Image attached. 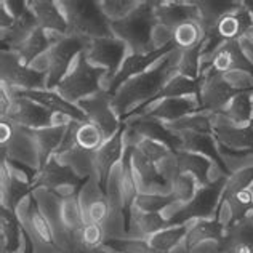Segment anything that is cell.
I'll return each instance as SVG.
<instances>
[{
	"label": "cell",
	"mask_w": 253,
	"mask_h": 253,
	"mask_svg": "<svg viewBox=\"0 0 253 253\" xmlns=\"http://www.w3.org/2000/svg\"><path fill=\"white\" fill-rule=\"evenodd\" d=\"M181 50H173L164 56L162 63L151 72H143L126 81L112 96V108L124 122V119L141 116L151 103H154L159 95L169 84L171 74L178 72L181 61Z\"/></svg>",
	"instance_id": "cell-1"
},
{
	"label": "cell",
	"mask_w": 253,
	"mask_h": 253,
	"mask_svg": "<svg viewBox=\"0 0 253 253\" xmlns=\"http://www.w3.org/2000/svg\"><path fill=\"white\" fill-rule=\"evenodd\" d=\"M156 23V2H141L126 16L112 19L111 29L112 34L135 51V55H144L156 50L151 42V32Z\"/></svg>",
	"instance_id": "cell-2"
},
{
	"label": "cell",
	"mask_w": 253,
	"mask_h": 253,
	"mask_svg": "<svg viewBox=\"0 0 253 253\" xmlns=\"http://www.w3.org/2000/svg\"><path fill=\"white\" fill-rule=\"evenodd\" d=\"M59 5L66 6L68 34L82 36L90 41L114 37L111 19L99 8L101 3L93 0H74V2H61Z\"/></svg>",
	"instance_id": "cell-3"
},
{
	"label": "cell",
	"mask_w": 253,
	"mask_h": 253,
	"mask_svg": "<svg viewBox=\"0 0 253 253\" xmlns=\"http://www.w3.org/2000/svg\"><path fill=\"white\" fill-rule=\"evenodd\" d=\"M228 176L221 175L210 184L199 188L194 197L183 205L178 211H175L170 218H167L171 226H184L186 221L192 218L199 219H215L221 204V197L226 188Z\"/></svg>",
	"instance_id": "cell-4"
},
{
	"label": "cell",
	"mask_w": 253,
	"mask_h": 253,
	"mask_svg": "<svg viewBox=\"0 0 253 253\" xmlns=\"http://www.w3.org/2000/svg\"><path fill=\"white\" fill-rule=\"evenodd\" d=\"M90 178L76 175V171L71 169V165L59 164L58 159L53 156L43 165V169L39 171V176L34 183V189L43 188L45 191L51 192L59 199L79 197Z\"/></svg>",
	"instance_id": "cell-5"
},
{
	"label": "cell",
	"mask_w": 253,
	"mask_h": 253,
	"mask_svg": "<svg viewBox=\"0 0 253 253\" xmlns=\"http://www.w3.org/2000/svg\"><path fill=\"white\" fill-rule=\"evenodd\" d=\"M85 51L81 53L72 72H69L56 86L59 95L68 99L69 103L82 101V98L101 91L99 90V77L103 76L104 69L91 66Z\"/></svg>",
	"instance_id": "cell-6"
},
{
	"label": "cell",
	"mask_w": 253,
	"mask_h": 253,
	"mask_svg": "<svg viewBox=\"0 0 253 253\" xmlns=\"http://www.w3.org/2000/svg\"><path fill=\"white\" fill-rule=\"evenodd\" d=\"M90 42V39L82 36L68 34L51 45L46 69V88H55L59 85V82L68 76L72 59L88 48Z\"/></svg>",
	"instance_id": "cell-7"
},
{
	"label": "cell",
	"mask_w": 253,
	"mask_h": 253,
	"mask_svg": "<svg viewBox=\"0 0 253 253\" xmlns=\"http://www.w3.org/2000/svg\"><path fill=\"white\" fill-rule=\"evenodd\" d=\"M79 108L85 112L88 122L95 124L103 131L106 141L122 128L124 124H121V119L112 108V95H109V91L101 90L91 98L82 99L79 101Z\"/></svg>",
	"instance_id": "cell-8"
},
{
	"label": "cell",
	"mask_w": 253,
	"mask_h": 253,
	"mask_svg": "<svg viewBox=\"0 0 253 253\" xmlns=\"http://www.w3.org/2000/svg\"><path fill=\"white\" fill-rule=\"evenodd\" d=\"M2 84L16 86L18 91L41 90L46 86V74L29 69L13 50H2Z\"/></svg>",
	"instance_id": "cell-9"
},
{
	"label": "cell",
	"mask_w": 253,
	"mask_h": 253,
	"mask_svg": "<svg viewBox=\"0 0 253 253\" xmlns=\"http://www.w3.org/2000/svg\"><path fill=\"white\" fill-rule=\"evenodd\" d=\"M11 106L8 109V114L2 121L13 124L15 126L28 130H37V128H46V126H55V112L43 108L31 99L24 96H18L11 93Z\"/></svg>",
	"instance_id": "cell-10"
},
{
	"label": "cell",
	"mask_w": 253,
	"mask_h": 253,
	"mask_svg": "<svg viewBox=\"0 0 253 253\" xmlns=\"http://www.w3.org/2000/svg\"><path fill=\"white\" fill-rule=\"evenodd\" d=\"M204 79V85L201 90L199 101V111H209L211 114H223L226 106L231 103V99L237 96L239 93L250 88H236L231 84L224 81L223 74L216 72H207Z\"/></svg>",
	"instance_id": "cell-11"
},
{
	"label": "cell",
	"mask_w": 253,
	"mask_h": 253,
	"mask_svg": "<svg viewBox=\"0 0 253 253\" xmlns=\"http://www.w3.org/2000/svg\"><path fill=\"white\" fill-rule=\"evenodd\" d=\"M124 124L126 125V128L133 131L135 135H141L144 139H152L164 144L173 156L178 152L184 151L183 139L178 133L171 131L167 125H164L162 121L154 119L151 116H135L125 119Z\"/></svg>",
	"instance_id": "cell-12"
},
{
	"label": "cell",
	"mask_w": 253,
	"mask_h": 253,
	"mask_svg": "<svg viewBox=\"0 0 253 253\" xmlns=\"http://www.w3.org/2000/svg\"><path fill=\"white\" fill-rule=\"evenodd\" d=\"M229 71H245L253 77V63L244 53L241 41H231L219 46L218 51L210 58L207 66L201 69L199 77L205 76L207 72L224 74Z\"/></svg>",
	"instance_id": "cell-13"
},
{
	"label": "cell",
	"mask_w": 253,
	"mask_h": 253,
	"mask_svg": "<svg viewBox=\"0 0 253 253\" xmlns=\"http://www.w3.org/2000/svg\"><path fill=\"white\" fill-rule=\"evenodd\" d=\"M211 133L216 143L231 151L253 152V125L237 126L223 114L211 116Z\"/></svg>",
	"instance_id": "cell-14"
},
{
	"label": "cell",
	"mask_w": 253,
	"mask_h": 253,
	"mask_svg": "<svg viewBox=\"0 0 253 253\" xmlns=\"http://www.w3.org/2000/svg\"><path fill=\"white\" fill-rule=\"evenodd\" d=\"M126 50V43L117 37H106L91 41L86 48V58L90 63H96L108 68L109 82L117 76L122 68V59Z\"/></svg>",
	"instance_id": "cell-15"
},
{
	"label": "cell",
	"mask_w": 253,
	"mask_h": 253,
	"mask_svg": "<svg viewBox=\"0 0 253 253\" xmlns=\"http://www.w3.org/2000/svg\"><path fill=\"white\" fill-rule=\"evenodd\" d=\"M131 167L135 173L136 184L141 189H151L157 194V191L164 192L165 196L171 194V183L169 178H165L162 171H159L156 162H152L149 157H146L138 146H133L131 152Z\"/></svg>",
	"instance_id": "cell-16"
},
{
	"label": "cell",
	"mask_w": 253,
	"mask_h": 253,
	"mask_svg": "<svg viewBox=\"0 0 253 253\" xmlns=\"http://www.w3.org/2000/svg\"><path fill=\"white\" fill-rule=\"evenodd\" d=\"M176 48H178V46L175 45V42L170 41L164 46H161V48L152 50L151 53H144V55H135V53H133L131 56H128L124 61L121 71L117 72V76L109 82V95L114 96L116 91L121 88V86L126 81H130V79L143 74V71L148 68L149 64L154 63L156 59L162 58V56H167L169 53H171L173 50H176Z\"/></svg>",
	"instance_id": "cell-17"
},
{
	"label": "cell",
	"mask_w": 253,
	"mask_h": 253,
	"mask_svg": "<svg viewBox=\"0 0 253 253\" xmlns=\"http://www.w3.org/2000/svg\"><path fill=\"white\" fill-rule=\"evenodd\" d=\"M133 146L128 144L124 151L122 165H121V175H119V188H121V199H122V218H124V232L126 237V232L130 228V219H131V209L135 205V201L138 197V184L135 173L131 167V152Z\"/></svg>",
	"instance_id": "cell-18"
},
{
	"label": "cell",
	"mask_w": 253,
	"mask_h": 253,
	"mask_svg": "<svg viewBox=\"0 0 253 253\" xmlns=\"http://www.w3.org/2000/svg\"><path fill=\"white\" fill-rule=\"evenodd\" d=\"M15 95L18 96H24L34 101L37 104L43 106V108L50 109L51 112L59 116H66L69 117L71 121H76V122H88L86 119L85 112L79 108V106H74L72 103H69L68 99H64L59 93L55 91H45V90H29V91H13Z\"/></svg>",
	"instance_id": "cell-19"
},
{
	"label": "cell",
	"mask_w": 253,
	"mask_h": 253,
	"mask_svg": "<svg viewBox=\"0 0 253 253\" xmlns=\"http://www.w3.org/2000/svg\"><path fill=\"white\" fill-rule=\"evenodd\" d=\"M125 125H122V128L119 130L114 136L108 141H104V144L99 148L95 156H93V169H95V176L98 178L99 186L106 192V186L109 181V173L111 169L114 167V164L122 157V136H124Z\"/></svg>",
	"instance_id": "cell-20"
},
{
	"label": "cell",
	"mask_w": 253,
	"mask_h": 253,
	"mask_svg": "<svg viewBox=\"0 0 253 253\" xmlns=\"http://www.w3.org/2000/svg\"><path fill=\"white\" fill-rule=\"evenodd\" d=\"M218 247L221 253H253V213L228 226Z\"/></svg>",
	"instance_id": "cell-21"
},
{
	"label": "cell",
	"mask_w": 253,
	"mask_h": 253,
	"mask_svg": "<svg viewBox=\"0 0 253 253\" xmlns=\"http://www.w3.org/2000/svg\"><path fill=\"white\" fill-rule=\"evenodd\" d=\"M156 19L167 29L175 31L183 23H199L201 15L196 2H156Z\"/></svg>",
	"instance_id": "cell-22"
},
{
	"label": "cell",
	"mask_w": 253,
	"mask_h": 253,
	"mask_svg": "<svg viewBox=\"0 0 253 253\" xmlns=\"http://www.w3.org/2000/svg\"><path fill=\"white\" fill-rule=\"evenodd\" d=\"M178 135L183 139L184 151L196 152V154H201L204 157L210 159V161H213L221 169L224 176H229L228 167H226L224 161L218 152V144H216L215 136L205 135V133H194V131H183V133H178Z\"/></svg>",
	"instance_id": "cell-23"
},
{
	"label": "cell",
	"mask_w": 253,
	"mask_h": 253,
	"mask_svg": "<svg viewBox=\"0 0 253 253\" xmlns=\"http://www.w3.org/2000/svg\"><path fill=\"white\" fill-rule=\"evenodd\" d=\"M171 228V224L167 218H164L161 213H146L136 209L133 205L131 209V219L130 228L126 232V237L133 239H148L159 231Z\"/></svg>",
	"instance_id": "cell-24"
},
{
	"label": "cell",
	"mask_w": 253,
	"mask_h": 253,
	"mask_svg": "<svg viewBox=\"0 0 253 253\" xmlns=\"http://www.w3.org/2000/svg\"><path fill=\"white\" fill-rule=\"evenodd\" d=\"M175 162H176L178 175L194 176L201 188L211 183L209 176L210 169H211L210 159L204 157L201 154H196V152L181 151V152H178V154H175Z\"/></svg>",
	"instance_id": "cell-25"
},
{
	"label": "cell",
	"mask_w": 253,
	"mask_h": 253,
	"mask_svg": "<svg viewBox=\"0 0 253 253\" xmlns=\"http://www.w3.org/2000/svg\"><path fill=\"white\" fill-rule=\"evenodd\" d=\"M66 130H68V124L46 126V128L28 130L31 133V136L36 139L39 159H41V170L43 169V165L55 156L56 149L59 148V144H61L63 138L66 135Z\"/></svg>",
	"instance_id": "cell-26"
},
{
	"label": "cell",
	"mask_w": 253,
	"mask_h": 253,
	"mask_svg": "<svg viewBox=\"0 0 253 253\" xmlns=\"http://www.w3.org/2000/svg\"><path fill=\"white\" fill-rule=\"evenodd\" d=\"M199 111V103L192 101L189 98H167L162 99L161 104H157L154 109L146 112L143 116H151L159 121L176 122L179 119L192 116Z\"/></svg>",
	"instance_id": "cell-27"
},
{
	"label": "cell",
	"mask_w": 253,
	"mask_h": 253,
	"mask_svg": "<svg viewBox=\"0 0 253 253\" xmlns=\"http://www.w3.org/2000/svg\"><path fill=\"white\" fill-rule=\"evenodd\" d=\"M28 3L29 8L34 11L37 21L43 31H51L59 36H68V21H66V18L56 8L58 3L50 2V0H46V2L36 0V2H28Z\"/></svg>",
	"instance_id": "cell-28"
},
{
	"label": "cell",
	"mask_w": 253,
	"mask_h": 253,
	"mask_svg": "<svg viewBox=\"0 0 253 253\" xmlns=\"http://www.w3.org/2000/svg\"><path fill=\"white\" fill-rule=\"evenodd\" d=\"M2 219V253H18L21 247L23 223L18 213L6 207L0 209Z\"/></svg>",
	"instance_id": "cell-29"
},
{
	"label": "cell",
	"mask_w": 253,
	"mask_h": 253,
	"mask_svg": "<svg viewBox=\"0 0 253 253\" xmlns=\"http://www.w3.org/2000/svg\"><path fill=\"white\" fill-rule=\"evenodd\" d=\"M226 232V224L219 221L218 218L215 219H201L197 224H194L188 231V234L184 237V244L188 250H194L199 244L205 241H216L219 242L223 239Z\"/></svg>",
	"instance_id": "cell-30"
},
{
	"label": "cell",
	"mask_w": 253,
	"mask_h": 253,
	"mask_svg": "<svg viewBox=\"0 0 253 253\" xmlns=\"http://www.w3.org/2000/svg\"><path fill=\"white\" fill-rule=\"evenodd\" d=\"M201 15V28L204 32L213 29L216 23L223 16L239 10L242 6V2H232V0H213V2H196Z\"/></svg>",
	"instance_id": "cell-31"
},
{
	"label": "cell",
	"mask_w": 253,
	"mask_h": 253,
	"mask_svg": "<svg viewBox=\"0 0 253 253\" xmlns=\"http://www.w3.org/2000/svg\"><path fill=\"white\" fill-rule=\"evenodd\" d=\"M252 93L253 88L244 90L237 96L231 99V103L226 106L223 111V116L237 126H247L252 125V114H253V104H252Z\"/></svg>",
	"instance_id": "cell-32"
},
{
	"label": "cell",
	"mask_w": 253,
	"mask_h": 253,
	"mask_svg": "<svg viewBox=\"0 0 253 253\" xmlns=\"http://www.w3.org/2000/svg\"><path fill=\"white\" fill-rule=\"evenodd\" d=\"M223 205H228L229 213H231L229 221L226 224V228H228V226L241 221L245 216H249L250 213H253V194L250 189H245L241 192H236V194L226 196L221 199L219 209H221Z\"/></svg>",
	"instance_id": "cell-33"
},
{
	"label": "cell",
	"mask_w": 253,
	"mask_h": 253,
	"mask_svg": "<svg viewBox=\"0 0 253 253\" xmlns=\"http://www.w3.org/2000/svg\"><path fill=\"white\" fill-rule=\"evenodd\" d=\"M204 85V79H188L184 76H176L173 77L171 81H169V84L165 85V88L162 90V93L159 95L157 99L162 98H181V96H188V95H196V98H201V90ZM199 103V101H197Z\"/></svg>",
	"instance_id": "cell-34"
},
{
	"label": "cell",
	"mask_w": 253,
	"mask_h": 253,
	"mask_svg": "<svg viewBox=\"0 0 253 253\" xmlns=\"http://www.w3.org/2000/svg\"><path fill=\"white\" fill-rule=\"evenodd\" d=\"M48 48H51L50 37L45 34V31L42 28H39L28 41H24L21 45H18L16 48H13V51H16L19 59H21V63L29 68L32 59L37 58L41 53L46 51Z\"/></svg>",
	"instance_id": "cell-35"
},
{
	"label": "cell",
	"mask_w": 253,
	"mask_h": 253,
	"mask_svg": "<svg viewBox=\"0 0 253 253\" xmlns=\"http://www.w3.org/2000/svg\"><path fill=\"white\" fill-rule=\"evenodd\" d=\"M188 228L186 226H171L164 231H159L156 234H152L146 241L149 242V245L159 253H170V250L178 245L188 234Z\"/></svg>",
	"instance_id": "cell-36"
},
{
	"label": "cell",
	"mask_w": 253,
	"mask_h": 253,
	"mask_svg": "<svg viewBox=\"0 0 253 253\" xmlns=\"http://www.w3.org/2000/svg\"><path fill=\"white\" fill-rule=\"evenodd\" d=\"M171 41L175 42L178 50H191L204 41V29L197 21H188L173 31Z\"/></svg>",
	"instance_id": "cell-37"
},
{
	"label": "cell",
	"mask_w": 253,
	"mask_h": 253,
	"mask_svg": "<svg viewBox=\"0 0 253 253\" xmlns=\"http://www.w3.org/2000/svg\"><path fill=\"white\" fill-rule=\"evenodd\" d=\"M103 247L114 253H159L151 247L146 239H133V237L104 239Z\"/></svg>",
	"instance_id": "cell-38"
},
{
	"label": "cell",
	"mask_w": 253,
	"mask_h": 253,
	"mask_svg": "<svg viewBox=\"0 0 253 253\" xmlns=\"http://www.w3.org/2000/svg\"><path fill=\"white\" fill-rule=\"evenodd\" d=\"M171 131L183 133V131H194V133H205V135H213L211 133V117L205 114H192L188 117L179 119L176 122L167 125Z\"/></svg>",
	"instance_id": "cell-39"
},
{
	"label": "cell",
	"mask_w": 253,
	"mask_h": 253,
	"mask_svg": "<svg viewBox=\"0 0 253 253\" xmlns=\"http://www.w3.org/2000/svg\"><path fill=\"white\" fill-rule=\"evenodd\" d=\"M104 135L95 124L85 122L79 125L77 130V146L84 151L96 152L104 144Z\"/></svg>",
	"instance_id": "cell-40"
},
{
	"label": "cell",
	"mask_w": 253,
	"mask_h": 253,
	"mask_svg": "<svg viewBox=\"0 0 253 253\" xmlns=\"http://www.w3.org/2000/svg\"><path fill=\"white\" fill-rule=\"evenodd\" d=\"M175 202H178L175 194L165 196V194H143V192H139L135 201V207L146 213H159Z\"/></svg>",
	"instance_id": "cell-41"
},
{
	"label": "cell",
	"mask_w": 253,
	"mask_h": 253,
	"mask_svg": "<svg viewBox=\"0 0 253 253\" xmlns=\"http://www.w3.org/2000/svg\"><path fill=\"white\" fill-rule=\"evenodd\" d=\"M204 42V41H202ZM202 42L191 50H184L181 53V61H179L178 72L188 79H199L201 71V55H202Z\"/></svg>",
	"instance_id": "cell-42"
},
{
	"label": "cell",
	"mask_w": 253,
	"mask_h": 253,
	"mask_svg": "<svg viewBox=\"0 0 253 253\" xmlns=\"http://www.w3.org/2000/svg\"><path fill=\"white\" fill-rule=\"evenodd\" d=\"M252 184H253V165H252V167L239 170V171H234L231 176H228L223 197L236 194V192H241V191H245V189H250Z\"/></svg>",
	"instance_id": "cell-43"
},
{
	"label": "cell",
	"mask_w": 253,
	"mask_h": 253,
	"mask_svg": "<svg viewBox=\"0 0 253 253\" xmlns=\"http://www.w3.org/2000/svg\"><path fill=\"white\" fill-rule=\"evenodd\" d=\"M196 178L191 175H176L175 181L171 183V194H175L178 202L191 201L196 194Z\"/></svg>",
	"instance_id": "cell-44"
},
{
	"label": "cell",
	"mask_w": 253,
	"mask_h": 253,
	"mask_svg": "<svg viewBox=\"0 0 253 253\" xmlns=\"http://www.w3.org/2000/svg\"><path fill=\"white\" fill-rule=\"evenodd\" d=\"M136 146H138V149L141 151L146 157H149L152 162L162 161V159L167 157V154L170 152L164 144L152 141V139H141Z\"/></svg>",
	"instance_id": "cell-45"
},
{
	"label": "cell",
	"mask_w": 253,
	"mask_h": 253,
	"mask_svg": "<svg viewBox=\"0 0 253 253\" xmlns=\"http://www.w3.org/2000/svg\"><path fill=\"white\" fill-rule=\"evenodd\" d=\"M58 253H114V252L104 249L103 245L101 247H88V245H85L77 236L72 234L71 242L66 245V247L59 249Z\"/></svg>",
	"instance_id": "cell-46"
},
{
	"label": "cell",
	"mask_w": 253,
	"mask_h": 253,
	"mask_svg": "<svg viewBox=\"0 0 253 253\" xmlns=\"http://www.w3.org/2000/svg\"><path fill=\"white\" fill-rule=\"evenodd\" d=\"M5 5V8L10 11V15L13 18H19L29 10V3L24 0H10V2H2Z\"/></svg>",
	"instance_id": "cell-47"
},
{
	"label": "cell",
	"mask_w": 253,
	"mask_h": 253,
	"mask_svg": "<svg viewBox=\"0 0 253 253\" xmlns=\"http://www.w3.org/2000/svg\"><path fill=\"white\" fill-rule=\"evenodd\" d=\"M0 19H2V23H0V26H2V31L10 29L13 26V23H15V18L10 15V11L5 8L3 3H2V8H0Z\"/></svg>",
	"instance_id": "cell-48"
},
{
	"label": "cell",
	"mask_w": 253,
	"mask_h": 253,
	"mask_svg": "<svg viewBox=\"0 0 253 253\" xmlns=\"http://www.w3.org/2000/svg\"><path fill=\"white\" fill-rule=\"evenodd\" d=\"M242 6L250 13V16L253 19V0H245V2H242Z\"/></svg>",
	"instance_id": "cell-49"
},
{
	"label": "cell",
	"mask_w": 253,
	"mask_h": 253,
	"mask_svg": "<svg viewBox=\"0 0 253 253\" xmlns=\"http://www.w3.org/2000/svg\"><path fill=\"white\" fill-rule=\"evenodd\" d=\"M252 104H253V96H252ZM252 125H253V114H252Z\"/></svg>",
	"instance_id": "cell-50"
},
{
	"label": "cell",
	"mask_w": 253,
	"mask_h": 253,
	"mask_svg": "<svg viewBox=\"0 0 253 253\" xmlns=\"http://www.w3.org/2000/svg\"><path fill=\"white\" fill-rule=\"evenodd\" d=\"M250 191H252V194H253V184L250 186Z\"/></svg>",
	"instance_id": "cell-51"
}]
</instances>
